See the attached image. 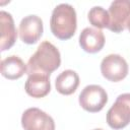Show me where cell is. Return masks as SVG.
I'll use <instances>...</instances> for the list:
<instances>
[{"instance_id":"obj_1","label":"cell","mask_w":130,"mask_h":130,"mask_svg":"<svg viewBox=\"0 0 130 130\" xmlns=\"http://www.w3.org/2000/svg\"><path fill=\"white\" fill-rule=\"evenodd\" d=\"M61 64V55L59 50L50 42L41 43L34 55L30 56L27 66V74L44 73L50 75L53 71L59 68Z\"/></svg>"},{"instance_id":"obj_2","label":"cell","mask_w":130,"mask_h":130,"mask_svg":"<svg viewBox=\"0 0 130 130\" xmlns=\"http://www.w3.org/2000/svg\"><path fill=\"white\" fill-rule=\"evenodd\" d=\"M50 27L52 34L60 40L72 38L77 28L76 11L73 6L68 3L57 5L52 12Z\"/></svg>"},{"instance_id":"obj_3","label":"cell","mask_w":130,"mask_h":130,"mask_svg":"<svg viewBox=\"0 0 130 130\" xmlns=\"http://www.w3.org/2000/svg\"><path fill=\"white\" fill-rule=\"evenodd\" d=\"M107 123L114 130H120L130 123V93L118 95L107 113Z\"/></svg>"},{"instance_id":"obj_4","label":"cell","mask_w":130,"mask_h":130,"mask_svg":"<svg viewBox=\"0 0 130 130\" xmlns=\"http://www.w3.org/2000/svg\"><path fill=\"white\" fill-rule=\"evenodd\" d=\"M81 108L90 113H96L103 110L108 102V94L106 90L98 85L90 84L85 86L78 98Z\"/></svg>"},{"instance_id":"obj_5","label":"cell","mask_w":130,"mask_h":130,"mask_svg":"<svg viewBox=\"0 0 130 130\" xmlns=\"http://www.w3.org/2000/svg\"><path fill=\"white\" fill-rule=\"evenodd\" d=\"M101 72L106 79L118 82L127 76L128 64L121 55L110 54L102 60Z\"/></svg>"},{"instance_id":"obj_6","label":"cell","mask_w":130,"mask_h":130,"mask_svg":"<svg viewBox=\"0 0 130 130\" xmlns=\"http://www.w3.org/2000/svg\"><path fill=\"white\" fill-rule=\"evenodd\" d=\"M21 126L24 130H55L53 118L39 108H28L23 112Z\"/></svg>"},{"instance_id":"obj_7","label":"cell","mask_w":130,"mask_h":130,"mask_svg":"<svg viewBox=\"0 0 130 130\" xmlns=\"http://www.w3.org/2000/svg\"><path fill=\"white\" fill-rule=\"evenodd\" d=\"M110 23L108 28L114 32L123 31L130 21V0H115L109 8Z\"/></svg>"},{"instance_id":"obj_8","label":"cell","mask_w":130,"mask_h":130,"mask_svg":"<svg viewBox=\"0 0 130 130\" xmlns=\"http://www.w3.org/2000/svg\"><path fill=\"white\" fill-rule=\"evenodd\" d=\"M43 35V20L38 15H27L19 23L20 40L27 44H36Z\"/></svg>"},{"instance_id":"obj_9","label":"cell","mask_w":130,"mask_h":130,"mask_svg":"<svg viewBox=\"0 0 130 130\" xmlns=\"http://www.w3.org/2000/svg\"><path fill=\"white\" fill-rule=\"evenodd\" d=\"M24 89L29 96L36 99L46 96L51 90L50 75L39 72L29 74L25 81Z\"/></svg>"},{"instance_id":"obj_10","label":"cell","mask_w":130,"mask_h":130,"mask_svg":"<svg viewBox=\"0 0 130 130\" xmlns=\"http://www.w3.org/2000/svg\"><path fill=\"white\" fill-rule=\"evenodd\" d=\"M79 45L86 53H96L105 46V36L101 29L85 27L79 36Z\"/></svg>"},{"instance_id":"obj_11","label":"cell","mask_w":130,"mask_h":130,"mask_svg":"<svg viewBox=\"0 0 130 130\" xmlns=\"http://www.w3.org/2000/svg\"><path fill=\"white\" fill-rule=\"evenodd\" d=\"M0 47L1 51L3 52L10 49L14 45L17 38V30L15 28L13 18L10 13L4 10L0 11Z\"/></svg>"},{"instance_id":"obj_12","label":"cell","mask_w":130,"mask_h":130,"mask_svg":"<svg viewBox=\"0 0 130 130\" xmlns=\"http://www.w3.org/2000/svg\"><path fill=\"white\" fill-rule=\"evenodd\" d=\"M25 72H27V66L18 56L11 55L1 61V74L7 79H18Z\"/></svg>"},{"instance_id":"obj_13","label":"cell","mask_w":130,"mask_h":130,"mask_svg":"<svg viewBox=\"0 0 130 130\" xmlns=\"http://www.w3.org/2000/svg\"><path fill=\"white\" fill-rule=\"evenodd\" d=\"M79 85V76L78 74L71 70H64L62 71L55 80V86L59 93L64 95L72 94L76 91Z\"/></svg>"},{"instance_id":"obj_14","label":"cell","mask_w":130,"mask_h":130,"mask_svg":"<svg viewBox=\"0 0 130 130\" xmlns=\"http://www.w3.org/2000/svg\"><path fill=\"white\" fill-rule=\"evenodd\" d=\"M87 17H88L89 23L98 27V29L105 28V27L108 28L109 26V23H110L109 12L101 6H93L88 11Z\"/></svg>"},{"instance_id":"obj_15","label":"cell","mask_w":130,"mask_h":130,"mask_svg":"<svg viewBox=\"0 0 130 130\" xmlns=\"http://www.w3.org/2000/svg\"><path fill=\"white\" fill-rule=\"evenodd\" d=\"M127 28L129 29V31H130V21L128 22V25H127Z\"/></svg>"},{"instance_id":"obj_16","label":"cell","mask_w":130,"mask_h":130,"mask_svg":"<svg viewBox=\"0 0 130 130\" xmlns=\"http://www.w3.org/2000/svg\"><path fill=\"white\" fill-rule=\"evenodd\" d=\"M93 130H103V129H93Z\"/></svg>"}]
</instances>
